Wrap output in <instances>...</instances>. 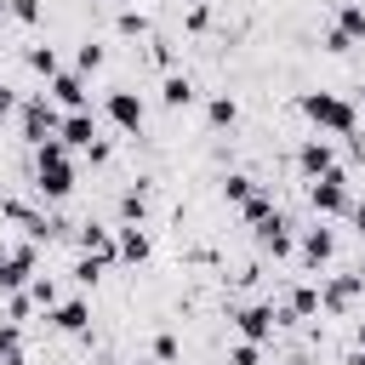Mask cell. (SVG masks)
I'll use <instances>...</instances> for the list:
<instances>
[{"instance_id": "6da1fadb", "label": "cell", "mask_w": 365, "mask_h": 365, "mask_svg": "<svg viewBox=\"0 0 365 365\" xmlns=\"http://www.w3.org/2000/svg\"><path fill=\"white\" fill-rule=\"evenodd\" d=\"M297 108H302L319 131H336V137H354V131H359V108H354L348 97H336V91H302Z\"/></svg>"}, {"instance_id": "7a4b0ae2", "label": "cell", "mask_w": 365, "mask_h": 365, "mask_svg": "<svg viewBox=\"0 0 365 365\" xmlns=\"http://www.w3.org/2000/svg\"><path fill=\"white\" fill-rule=\"evenodd\" d=\"M34 188H40L46 200H68V194H74V160H68V148H63L57 137L34 148Z\"/></svg>"}, {"instance_id": "3957f363", "label": "cell", "mask_w": 365, "mask_h": 365, "mask_svg": "<svg viewBox=\"0 0 365 365\" xmlns=\"http://www.w3.org/2000/svg\"><path fill=\"white\" fill-rule=\"evenodd\" d=\"M308 205H314V217H342V211L354 205V194H348V171L336 165V171L314 177V182H308Z\"/></svg>"}, {"instance_id": "277c9868", "label": "cell", "mask_w": 365, "mask_h": 365, "mask_svg": "<svg viewBox=\"0 0 365 365\" xmlns=\"http://www.w3.org/2000/svg\"><path fill=\"white\" fill-rule=\"evenodd\" d=\"M57 131H63L57 103H51L46 91H40V97H29V103H23V143H29V148H40V143H51Z\"/></svg>"}, {"instance_id": "5b68a950", "label": "cell", "mask_w": 365, "mask_h": 365, "mask_svg": "<svg viewBox=\"0 0 365 365\" xmlns=\"http://www.w3.org/2000/svg\"><path fill=\"white\" fill-rule=\"evenodd\" d=\"M29 279H34V245L23 240V245L0 251V291L17 297V291H29Z\"/></svg>"}, {"instance_id": "8992f818", "label": "cell", "mask_w": 365, "mask_h": 365, "mask_svg": "<svg viewBox=\"0 0 365 365\" xmlns=\"http://www.w3.org/2000/svg\"><path fill=\"white\" fill-rule=\"evenodd\" d=\"M274 325H279V308H274V302H251V308H240V314H234L240 342H268V336H274Z\"/></svg>"}, {"instance_id": "52a82bcc", "label": "cell", "mask_w": 365, "mask_h": 365, "mask_svg": "<svg viewBox=\"0 0 365 365\" xmlns=\"http://www.w3.org/2000/svg\"><path fill=\"white\" fill-rule=\"evenodd\" d=\"M103 108H108V120H114L120 131H131V137H137V131H143V120H148V108H143V97H137V91H108V103H103Z\"/></svg>"}, {"instance_id": "ba28073f", "label": "cell", "mask_w": 365, "mask_h": 365, "mask_svg": "<svg viewBox=\"0 0 365 365\" xmlns=\"http://www.w3.org/2000/svg\"><path fill=\"white\" fill-rule=\"evenodd\" d=\"M297 171L314 182V177H325V171H336V148L325 143V137H308L302 148H297Z\"/></svg>"}, {"instance_id": "9c48e42d", "label": "cell", "mask_w": 365, "mask_h": 365, "mask_svg": "<svg viewBox=\"0 0 365 365\" xmlns=\"http://www.w3.org/2000/svg\"><path fill=\"white\" fill-rule=\"evenodd\" d=\"M57 143H63V148H91V143H97V114H91V108H80V114H63V131H57Z\"/></svg>"}, {"instance_id": "30bf717a", "label": "cell", "mask_w": 365, "mask_h": 365, "mask_svg": "<svg viewBox=\"0 0 365 365\" xmlns=\"http://www.w3.org/2000/svg\"><path fill=\"white\" fill-rule=\"evenodd\" d=\"M359 291H365V285H359L354 274H336V279H325V285H319V308H331V314H348Z\"/></svg>"}, {"instance_id": "8fae6325", "label": "cell", "mask_w": 365, "mask_h": 365, "mask_svg": "<svg viewBox=\"0 0 365 365\" xmlns=\"http://www.w3.org/2000/svg\"><path fill=\"white\" fill-rule=\"evenodd\" d=\"M331 257H336V234H331L325 222H314V228L302 234V262H308V268H325Z\"/></svg>"}, {"instance_id": "7c38bea8", "label": "cell", "mask_w": 365, "mask_h": 365, "mask_svg": "<svg viewBox=\"0 0 365 365\" xmlns=\"http://www.w3.org/2000/svg\"><path fill=\"white\" fill-rule=\"evenodd\" d=\"M46 319H51L57 331H68V336H80V331L91 325V302H86V297H68V302H57V308H51Z\"/></svg>"}, {"instance_id": "4fadbf2b", "label": "cell", "mask_w": 365, "mask_h": 365, "mask_svg": "<svg viewBox=\"0 0 365 365\" xmlns=\"http://www.w3.org/2000/svg\"><path fill=\"white\" fill-rule=\"evenodd\" d=\"M74 240H80V257L120 262V257H114V234H108V228H97V222H80V228H74Z\"/></svg>"}, {"instance_id": "5bb4252c", "label": "cell", "mask_w": 365, "mask_h": 365, "mask_svg": "<svg viewBox=\"0 0 365 365\" xmlns=\"http://www.w3.org/2000/svg\"><path fill=\"white\" fill-rule=\"evenodd\" d=\"M114 257H120V262H131V268H137V262H148V234H143L137 222L114 228Z\"/></svg>"}, {"instance_id": "9a60e30c", "label": "cell", "mask_w": 365, "mask_h": 365, "mask_svg": "<svg viewBox=\"0 0 365 365\" xmlns=\"http://www.w3.org/2000/svg\"><path fill=\"white\" fill-rule=\"evenodd\" d=\"M46 97H51V103H63L68 114H80V108H86V80H80V74H57Z\"/></svg>"}, {"instance_id": "2e32d148", "label": "cell", "mask_w": 365, "mask_h": 365, "mask_svg": "<svg viewBox=\"0 0 365 365\" xmlns=\"http://www.w3.org/2000/svg\"><path fill=\"white\" fill-rule=\"evenodd\" d=\"M160 103H165V108H188V103H194V80H188V74H165Z\"/></svg>"}, {"instance_id": "e0dca14e", "label": "cell", "mask_w": 365, "mask_h": 365, "mask_svg": "<svg viewBox=\"0 0 365 365\" xmlns=\"http://www.w3.org/2000/svg\"><path fill=\"white\" fill-rule=\"evenodd\" d=\"M308 314H319V285H297L279 319H308Z\"/></svg>"}, {"instance_id": "ac0fdd59", "label": "cell", "mask_w": 365, "mask_h": 365, "mask_svg": "<svg viewBox=\"0 0 365 365\" xmlns=\"http://www.w3.org/2000/svg\"><path fill=\"white\" fill-rule=\"evenodd\" d=\"M0 365H29V359H23V325H17V319L0 325Z\"/></svg>"}, {"instance_id": "d6986e66", "label": "cell", "mask_w": 365, "mask_h": 365, "mask_svg": "<svg viewBox=\"0 0 365 365\" xmlns=\"http://www.w3.org/2000/svg\"><path fill=\"white\" fill-rule=\"evenodd\" d=\"M205 120H211V125H217V131H222V125H234V120H240V103H234V97H228V91H217V97H211V103H205Z\"/></svg>"}, {"instance_id": "ffe728a7", "label": "cell", "mask_w": 365, "mask_h": 365, "mask_svg": "<svg viewBox=\"0 0 365 365\" xmlns=\"http://www.w3.org/2000/svg\"><path fill=\"white\" fill-rule=\"evenodd\" d=\"M257 194V177H245V171H228L222 177V200H234V205H245Z\"/></svg>"}, {"instance_id": "44dd1931", "label": "cell", "mask_w": 365, "mask_h": 365, "mask_svg": "<svg viewBox=\"0 0 365 365\" xmlns=\"http://www.w3.org/2000/svg\"><path fill=\"white\" fill-rule=\"evenodd\" d=\"M336 34L342 40H365V6H342L336 11Z\"/></svg>"}, {"instance_id": "7402d4cb", "label": "cell", "mask_w": 365, "mask_h": 365, "mask_svg": "<svg viewBox=\"0 0 365 365\" xmlns=\"http://www.w3.org/2000/svg\"><path fill=\"white\" fill-rule=\"evenodd\" d=\"M29 68H34V74H46V80H57V74H63L51 46H29Z\"/></svg>"}, {"instance_id": "603a6c76", "label": "cell", "mask_w": 365, "mask_h": 365, "mask_svg": "<svg viewBox=\"0 0 365 365\" xmlns=\"http://www.w3.org/2000/svg\"><path fill=\"white\" fill-rule=\"evenodd\" d=\"M29 302H40V308L51 314V308H57V285H51L46 274H34V279H29Z\"/></svg>"}, {"instance_id": "cb8c5ba5", "label": "cell", "mask_w": 365, "mask_h": 365, "mask_svg": "<svg viewBox=\"0 0 365 365\" xmlns=\"http://www.w3.org/2000/svg\"><path fill=\"white\" fill-rule=\"evenodd\" d=\"M103 268H108L103 257H80V262H74V279H80V285H97V279H103Z\"/></svg>"}, {"instance_id": "d4e9b609", "label": "cell", "mask_w": 365, "mask_h": 365, "mask_svg": "<svg viewBox=\"0 0 365 365\" xmlns=\"http://www.w3.org/2000/svg\"><path fill=\"white\" fill-rule=\"evenodd\" d=\"M228 365H262V342H234Z\"/></svg>"}, {"instance_id": "484cf974", "label": "cell", "mask_w": 365, "mask_h": 365, "mask_svg": "<svg viewBox=\"0 0 365 365\" xmlns=\"http://www.w3.org/2000/svg\"><path fill=\"white\" fill-rule=\"evenodd\" d=\"M97 68H103V46L86 40V46H80V74H97Z\"/></svg>"}, {"instance_id": "4316f807", "label": "cell", "mask_w": 365, "mask_h": 365, "mask_svg": "<svg viewBox=\"0 0 365 365\" xmlns=\"http://www.w3.org/2000/svg\"><path fill=\"white\" fill-rule=\"evenodd\" d=\"M120 34H148V17L143 11H120Z\"/></svg>"}, {"instance_id": "83f0119b", "label": "cell", "mask_w": 365, "mask_h": 365, "mask_svg": "<svg viewBox=\"0 0 365 365\" xmlns=\"http://www.w3.org/2000/svg\"><path fill=\"white\" fill-rule=\"evenodd\" d=\"M120 217H125V222H143V194H137V188L120 200Z\"/></svg>"}, {"instance_id": "f1b7e54d", "label": "cell", "mask_w": 365, "mask_h": 365, "mask_svg": "<svg viewBox=\"0 0 365 365\" xmlns=\"http://www.w3.org/2000/svg\"><path fill=\"white\" fill-rule=\"evenodd\" d=\"M11 17L17 23H40V0H11Z\"/></svg>"}, {"instance_id": "f546056e", "label": "cell", "mask_w": 365, "mask_h": 365, "mask_svg": "<svg viewBox=\"0 0 365 365\" xmlns=\"http://www.w3.org/2000/svg\"><path fill=\"white\" fill-rule=\"evenodd\" d=\"M154 359H160V365H171V359H177V336H171V331L154 342Z\"/></svg>"}, {"instance_id": "4dcf8cb0", "label": "cell", "mask_w": 365, "mask_h": 365, "mask_svg": "<svg viewBox=\"0 0 365 365\" xmlns=\"http://www.w3.org/2000/svg\"><path fill=\"white\" fill-rule=\"evenodd\" d=\"M11 108H17V91H11V86H0V120H6Z\"/></svg>"}, {"instance_id": "1f68e13d", "label": "cell", "mask_w": 365, "mask_h": 365, "mask_svg": "<svg viewBox=\"0 0 365 365\" xmlns=\"http://www.w3.org/2000/svg\"><path fill=\"white\" fill-rule=\"evenodd\" d=\"M348 222H354V228L365 234V200H354V205H348Z\"/></svg>"}, {"instance_id": "d6a6232c", "label": "cell", "mask_w": 365, "mask_h": 365, "mask_svg": "<svg viewBox=\"0 0 365 365\" xmlns=\"http://www.w3.org/2000/svg\"><path fill=\"white\" fill-rule=\"evenodd\" d=\"M354 279H359V285H365V257H359V262H354Z\"/></svg>"}, {"instance_id": "836d02e7", "label": "cell", "mask_w": 365, "mask_h": 365, "mask_svg": "<svg viewBox=\"0 0 365 365\" xmlns=\"http://www.w3.org/2000/svg\"><path fill=\"white\" fill-rule=\"evenodd\" d=\"M6 17H11V0H0V23H6Z\"/></svg>"}, {"instance_id": "e575fe53", "label": "cell", "mask_w": 365, "mask_h": 365, "mask_svg": "<svg viewBox=\"0 0 365 365\" xmlns=\"http://www.w3.org/2000/svg\"><path fill=\"white\" fill-rule=\"evenodd\" d=\"M137 365H160V359H137Z\"/></svg>"}]
</instances>
